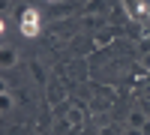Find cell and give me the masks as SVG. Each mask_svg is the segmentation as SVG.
<instances>
[{
  "mask_svg": "<svg viewBox=\"0 0 150 135\" xmlns=\"http://www.w3.org/2000/svg\"><path fill=\"white\" fill-rule=\"evenodd\" d=\"M123 9H126V18L129 21H141L150 15V6L144 0H123Z\"/></svg>",
  "mask_w": 150,
  "mask_h": 135,
  "instance_id": "obj_1",
  "label": "cell"
},
{
  "mask_svg": "<svg viewBox=\"0 0 150 135\" xmlns=\"http://www.w3.org/2000/svg\"><path fill=\"white\" fill-rule=\"evenodd\" d=\"M144 135H150V120H147V123H144Z\"/></svg>",
  "mask_w": 150,
  "mask_h": 135,
  "instance_id": "obj_8",
  "label": "cell"
},
{
  "mask_svg": "<svg viewBox=\"0 0 150 135\" xmlns=\"http://www.w3.org/2000/svg\"><path fill=\"white\" fill-rule=\"evenodd\" d=\"M39 27H42V24H39V12H36V9H24V15H21V33L24 36H36Z\"/></svg>",
  "mask_w": 150,
  "mask_h": 135,
  "instance_id": "obj_2",
  "label": "cell"
},
{
  "mask_svg": "<svg viewBox=\"0 0 150 135\" xmlns=\"http://www.w3.org/2000/svg\"><path fill=\"white\" fill-rule=\"evenodd\" d=\"M123 135H144V129H135V126H126V132Z\"/></svg>",
  "mask_w": 150,
  "mask_h": 135,
  "instance_id": "obj_7",
  "label": "cell"
},
{
  "mask_svg": "<svg viewBox=\"0 0 150 135\" xmlns=\"http://www.w3.org/2000/svg\"><path fill=\"white\" fill-rule=\"evenodd\" d=\"M144 123H147V114H144V111H132V114H129V126L144 129Z\"/></svg>",
  "mask_w": 150,
  "mask_h": 135,
  "instance_id": "obj_3",
  "label": "cell"
},
{
  "mask_svg": "<svg viewBox=\"0 0 150 135\" xmlns=\"http://www.w3.org/2000/svg\"><path fill=\"white\" fill-rule=\"evenodd\" d=\"M69 123H72V126H81V114L72 111V114H69Z\"/></svg>",
  "mask_w": 150,
  "mask_h": 135,
  "instance_id": "obj_6",
  "label": "cell"
},
{
  "mask_svg": "<svg viewBox=\"0 0 150 135\" xmlns=\"http://www.w3.org/2000/svg\"><path fill=\"white\" fill-rule=\"evenodd\" d=\"M15 60H18V57H15V51H12L9 45H3V69H9L12 63H15Z\"/></svg>",
  "mask_w": 150,
  "mask_h": 135,
  "instance_id": "obj_4",
  "label": "cell"
},
{
  "mask_svg": "<svg viewBox=\"0 0 150 135\" xmlns=\"http://www.w3.org/2000/svg\"><path fill=\"white\" fill-rule=\"evenodd\" d=\"M0 105H3V114H9V111H12V96H9V93H3V99H0Z\"/></svg>",
  "mask_w": 150,
  "mask_h": 135,
  "instance_id": "obj_5",
  "label": "cell"
}]
</instances>
